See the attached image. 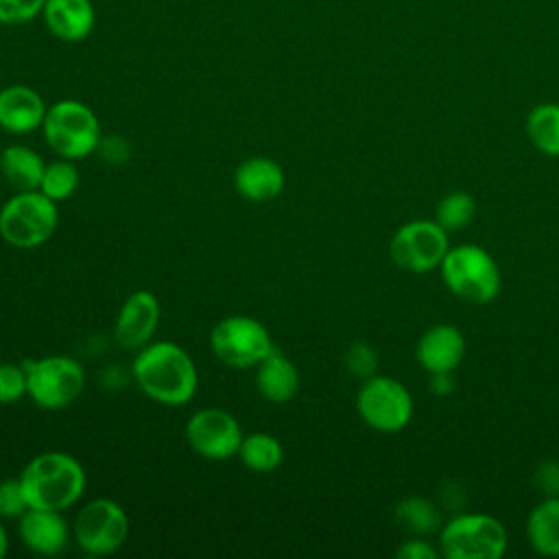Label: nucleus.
Wrapping results in <instances>:
<instances>
[{
	"mask_svg": "<svg viewBox=\"0 0 559 559\" xmlns=\"http://www.w3.org/2000/svg\"><path fill=\"white\" fill-rule=\"evenodd\" d=\"M131 371L140 391L164 406H183L199 386L194 360L181 345L170 341L148 343L138 349Z\"/></svg>",
	"mask_w": 559,
	"mask_h": 559,
	"instance_id": "1",
	"label": "nucleus"
},
{
	"mask_svg": "<svg viewBox=\"0 0 559 559\" xmlns=\"http://www.w3.org/2000/svg\"><path fill=\"white\" fill-rule=\"evenodd\" d=\"M20 485L28 507L66 511L85 489V469L68 452H41L20 472Z\"/></svg>",
	"mask_w": 559,
	"mask_h": 559,
	"instance_id": "2",
	"label": "nucleus"
},
{
	"mask_svg": "<svg viewBox=\"0 0 559 559\" xmlns=\"http://www.w3.org/2000/svg\"><path fill=\"white\" fill-rule=\"evenodd\" d=\"M439 273L445 288L465 304H491L502 290L500 266L480 245L461 242L450 247Z\"/></svg>",
	"mask_w": 559,
	"mask_h": 559,
	"instance_id": "3",
	"label": "nucleus"
},
{
	"mask_svg": "<svg viewBox=\"0 0 559 559\" xmlns=\"http://www.w3.org/2000/svg\"><path fill=\"white\" fill-rule=\"evenodd\" d=\"M445 559H500L509 537L504 524L489 513H456L437 533Z\"/></svg>",
	"mask_w": 559,
	"mask_h": 559,
	"instance_id": "4",
	"label": "nucleus"
},
{
	"mask_svg": "<svg viewBox=\"0 0 559 559\" xmlns=\"http://www.w3.org/2000/svg\"><path fill=\"white\" fill-rule=\"evenodd\" d=\"M57 225V203L39 190L15 192L0 207V238L15 249H35L48 242Z\"/></svg>",
	"mask_w": 559,
	"mask_h": 559,
	"instance_id": "5",
	"label": "nucleus"
},
{
	"mask_svg": "<svg viewBox=\"0 0 559 559\" xmlns=\"http://www.w3.org/2000/svg\"><path fill=\"white\" fill-rule=\"evenodd\" d=\"M48 146L66 159H83L100 144V124L96 114L81 100H57L48 107L44 124Z\"/></svg>",
	"mask_w": 559,
	"mask_h": 559,
	"instance_id": "6",
	"label": "nucleus"
},
{
	"mask_svg": "<svg viewBox=\"0 0 559 559\" xmlns=\"http://www.w3.org/2000/svg\"><path fill=\"white\" fill-rule=\"evenodd\" d=\"M26 395L46 411H61L70 406L85 386V371L79 360L70 356H44L24 362Z\"/></svg>",
	"mask_w": 559,
	"mask_h": 559,
	"instance_id": "7",
	"label": "nucleus"
},
{
	"mask_svg": "<svg viewBox=\"0 0 559 559\" xmlns=\"http://www.w3.org/2000/svg\"><path fill=\"white\" fill-rule=\"evenodd\" d=\"M212 354L231 369L258 367L273 349L269 330L253 317L229 314L210 332Z\"/></svg>",
	"mask_w": 559,
	"mask_h": 559,
	"instance_id": "8",
	"label": "nucleus"
},
{
	"mask_svg": "<svg viewBox=\"0 0 559 559\" xmlns=\"http://www.w3.org/2000/svg\"><path fill=\"white\" fill-rule=\"evenodd\" d=\"M450 247V234L435 218H417L395 229L389 258L397 269L421 275L439 269Z\"/></svg>",
	"mask_w": 559,
	"mask_h": 559,
	"instance_id": "9",
	"label": "nucleus"
},
{
	"mask_svg": "<svg viewBox=\"0 0 559 559\" xmlns=\"http://www.w3.org/2000/svg\"><path fill=\"white\" fill-rule=\"evenodd\" d=\"M360 419L378 432H397L413 419L415 404L411 391L391 376H371L362 380L356 393Z\"/></svg>",
	"mask_w": 559,
	"mask_h": 559,
	"instance_id": "10",
	"label": "nucleus"
},
{
	"mask_svg": "<svg viewBox=\"0 0 559 559\" xmlns=\"http://www.w3.org/2000/svg\"><path fill=\"white\" fill-rule=\"evenodd\" d=\"M72 535L85 555H111L129 537V515L111 498L90 500L79 509L72 524Z\"/></svg>",
	"mask_w": 559,
	"mask_h": 559,
	"instance_id": "11",
	"label": "nucleus"
},
{
	"mask_svg": "<svg viewBox=\"0 0 559 559\" xmlns=\"http://www.w3.org/2000/svg\"><path fill=\"white\" fill-rule=\"evenodd\" d=\"M242 430L236 417L223 408H201L186 424L190 448L210 461H227L238 454Z\"/></svg>",
	"mask_w": 559,
	"mask_h": 559,
	"instance_id": "12",
	"label": "nucleus"
},
{
	"mask_svg": "<svg viewBox=\"0 0 559 559\" xmlns=\"http://www.w3.org/2000/svg\"><path fill=\"white\" fill-rule=\"evenodd\" d=\"M159 323V301L151 290H133L120 306L114 336L122 349L138 352L151 343Z\"/></svg>",
	"mask_w": 559,
	"mask_h": 559,
	"instance_id": "13",
	"label": "nucleus"
},
{
	"mask_svg": "<svg viewBox=\"0 0 559 559\" xmlns=\"http://www.w3.org/2000/svg\"><path fill=\"white\" fill-rule=\"evenodd\" d=\"M70 526L61 511L28 507L17 518L20 542L35 555H59L70 542Z\"/></svg>",
	"mask_w": 559,
	"mask_h": 559,
	"instance_id": "14",
	"label": "nucleus"
},
{
	"mask_svg": "<svg viewBox=\"0 0 559 559\" xmlns=\"http://www.w3.org/2000/svg\"><path fill=\"white\" fill-rule=\"evenodd\" d=\"M467 341L463 332L452 323L430 325L415 345V358L426 373L456 371L463 362Z\"/></svg>",
	"mask_w": 559,
	"mask_h": 559,
	"instance_id": "15",
	"label": "nucleus"
},
{
	"mask_svg": "<svg viewBox=\"0 0 559 559\" xmlns=\"http://www.w3.org/2000/svg\"><path fill=\"white\" fill-rule=\"evenodd\" d=\"M41 94L28 85H9L0 90V127L2 131L24 135L41 129L46 118Z\"/></svg>",
	"mask_w": 559,
	"mask_h": 559,
	"instance_id": "16",
	"label": "nucleus"
},
{
	"mask_svg": "<svg viewBox=\"0 0 559 559\" xmlns=\"http://www.w3.org/2000/svg\"><path fill=\"white\" fill-rule=\"evenodd\" d=\"M286 183L282 166L271 157H249L234 170V186L238 194L253 203H264L282 194Z\"/></svg>",
	"mask_w": 559,
	"mask_h": 559,
	"instance_id": "17",
	"label": "nucleus"
},
{
	"mask_svg": "<svg viewBox=\"0 0 559 559\" xmlns=\"http://www.w3.org/2000/svg\"><path fill=\"white\" fill-rule=\"evenodd\" d=\"M44 22L61 41H83L94 28V7L90 0H46Z\"/></svg>",
	"mask_w": 559,
	"mask_h": 559,
	"instance_id": "18",
	"label": "nucleus"
},
{
	"mask_svg": "<svg viewBox=\"0 0 559 559\" xmlns=\"http://www.w3.org/2000/svg\"><path fill=\"white\" fill-rule=\"evenodd\" d=\"M255 386L266 402L286 404L299 391V371L286 354H282L280 349H273L255 367Z\"/></svg>",
	"mask_w": 559,
	"mask_h": 559,
	"instance_id": "19",
	"label": "nucleus"
},
{
	"mask_svg": "<svg viewBox=\"0 0 559 559\" xmlns=\"http://www.w3.org/2000/svg\"><path fill=\"white\" fill-rule=\"evenodd\" d=\"M44 159L24 144H11L0 153V175L15 192L37 190L44 175Z\"/></svg>",
	"mask_w": 559,
	"mask_h": 559,
	"instance_id": "20",
	"label": "nucleus"
},
{
	"mask_svg": "<svg viewBox=\"0 0 559 559\" xmlns=\"http://www.w3.org/2000/svg\"><path fill=\"white\" fill-rule=\"evenodd\" d=\"M528 546L542 557H559V496L537 502L524 524Z\"/></svg>",
	"mask_w": 559,
	"mask_h": 559,
	"instance_id": "21",
	"label": "nucleus"
},
{
	"mask_svg": "<svg viewBox=\"0 0 559 559\" xmlns=\"http://www.w3.org/2000/svg\"><path fill=\"white\" fill-rule=\"evenodd\" d=\"M393 518L402 531L417 537H428L441 528V511L435 500L424 496H406L393 507Z\"/></svg>",
	"mask_w": 559,
	"mask_h": 559,
	"instance_id": "22",
	"label": "nucleus"
},
{
	"mask_svg": "<svg viewBox=\"0 0 559 559\" xmlns=\"http://www.w3.org/2000/svg\"><path fill=\"white\" fill-rule=\"evenodd\" d=\"M526 135L531 144L548 155L559 157V103H539L526 116Z\"/></svg>",
	"mask_w": 559,
	"mask_h": 559,
	"instance_id": "23",
	"label": "nucleus"
},
{
	"mask_svg": "<svg viewBox=\"0 0 559 559\" xmlns=\"http://www.w3.org/2000/svg\"><path fill=\"white\" fill-rule=\"evenodd\" d=\"M236 456L240 459V463L247 469L266 474V472H273L282 465L284 450H282V443L273 435L251 432V435L242 437Z\"/></svg>",
	"mask_w": 559,
	"mask_h": 559,
	"instance_id": "24",
	"label": "nucleus"
},
{
	"mask_svg": "<svg viewBox=\"0 0 559 559\" xmlns=\"http://www.w3.org/2000/svg\"><path fill=\"white\" fill-rule=\"evenodd\" d=\"M476 216V199L465 190H452L443 194L435 207V221L448 231L465 229Z\"/></svg>",
	"mask_w": 559,
	"mask_h": 559,
	"instance_id": "25",
	"label": "nucleus"
},
{
	"mask_svg": "<svg viewBox=\"0 0 559 559\" xmlns=\"http://www.w3.org/2000/svg\"><path fill=\"white\" fill-rule=\"evenodd\" d=\"M79 181H81V177H79V168H76L74 159L59 157V159L46 164L37 190L44 197H48L55 203H59V201L70 199L76 192Z\"/></svg>",
	"mask_w": 559,
	"mask_h": 559,
	"instance_id": "26",
	"label": "nucleus"
},
{
	"mask_svg": "<svg viewBox=\"0 0 559 559\" xmlns=\"http://www.w3.org/2000/svg\"><path fill=\"white\" fill-rule=\"evenodd\" d=\"M378 365H380V356H378L376 347H371L369 343L356 341L345 349V367L354 378L367 380V378L376 376Z\"/></svg>",
	"mask_w": 559,
	"mask_h": 559,
	"instance_id": "27",
	"label": "nucleus"
},
{
	"mask_svg": "<svg viewBox=\"0 0 559 559\" xmlns=\"http://www.w3.org/2000/svg\"><path fill=\"white\" fill-rule=\"evenodd\" d=\"M26 395V369L24 362H0V404H15Z\"/></svg>",
	"mask_w": 559,
	"mask_h": 559,
	"instance_id": "28",
	"label": "nucleus"
},
{
	"mask_svg": "<svg viewBox=\"0 0 559 559\" xmlns=\"http://www.w3.org/2000/svg\"><path fill=\"white\" fill-rule=\"evenodd\" d=\"M46 0H0V24H24L44 11Z\"/></svg>",
	"mask_w": 559,
	"mask_h": 559,
	"instance_id": "29",
	"label": "nucleus"
},
{
	"mask_svg": "<svg viewBox=\"0 0 559 559\" xmlns=\"http://www.w3.org/2000/svg\"><path fill=\"white\" fill-rule=\"evenodd\" d=\"M28 509L20 478L0 480V518H20Z\"/></svg>",
	"mask_w": 559,
	"mask_h": 559,
	"instance_id": "30",
	"label": "nucleus"
},
{
	"mask_svg": "<svg viewBox=\"0 0 559 559\" xmlns=\"http://www.w3.org/2000/svg\"><path fill=\"white\" fill-rule=\"evenodd\" d=\"M535 487L544 493V498L559 496V461L546 459L533 472Z\"/></svg>",
	"mask_w": 559,
	"mask_h": 559,
	"instance_id": "31",
	"label": "nucleus"
},
{
	"mask_svg": "<svg viewBox=\"0 0 559 559\" xmlns=\"http://www.w3.org/2000/svg\"><path fill=\"white\" fill-rule=\"evenodd\" d=\"M395 557H400V559H437V557H439V548L432 546L426 537L411 535V537L395 550Z\"/></svg>",
	"mask_w": 559,
	"mask_h": 559,
	"instance_id": "32",
	"label": "nucleus"
},
{
	"mask_svg": "<svg viewBox=\"0 0 559 559\" xmlns=\"http://www.w3.org/2000/svg\"><path fill=\"white\" fill-rule=\"evenodd\" d=\"M428 389L437 397H445L456 389L454 371H439V373H428Z\"/></svg>",
	"mask_w": 559,
	"mask_h": 559,
	"instance_id": "33",
	"label": "nucleus"
},
{
	"mask_svg": "<svg viewBox=\"0 0 559 559\" xmlns=\"http://www.w3.org/2000/svg\"><path fill=\"white\" fill-rule=\"evenodd\" d=\"M7 550H9V537H7L4 526L0 524V559L7 555Z\"/></svg>",
	"mask_w": 559,
	"mask_h": 559,
	"instance_id": "34",
	"label": "nucleus"
},
{
	"mask_svg": "<svg viewBox=\"0 0 559 559\" xmlns=\"http://www.w3.org/2000/svg\"><path fill=\"white\" fill-rule=\"evenodd\" d=\"M0 131H2V127H0Z\"/></svg>",
	"mask_w": 559,
	"mask_h": 559,
	"instance_id": "35",
	"label": "nucleus"
}]
</instances>
